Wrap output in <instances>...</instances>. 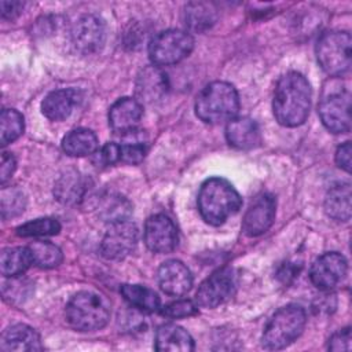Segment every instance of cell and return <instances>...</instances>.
I'll return each mask as SVG.
<instances>
[{"mask_svg": "<svg viewBox=\"0 0 352 352\" xmlns=\"http://www.w3.org/2000/svg\"><path fill=\"white\" fill-rule=\"evenodd\" d=\"M143 238L146 246L154 253H170L179 242L176 226L165 214H154L146 220Z\"/></svg>", "mask_w": 352, "mask_h": 352, "instance_id": "13", "label": "cell"}, {"mask_svg": "<svg viewBox=\"0 0 352 352\" xmlns=\"http://www.w3.org/2000/svg\"><path fill=\"white\" fill-rule=\"evenodd\" d=\"M236 289V276L228 267L220 268L209 275L195 293L197 305L202 308H216L230 300Z\"/></svg>", "mask_w": 352, "mask_h": 352, "instance_id": "9", "label": "cell"}, {"mask_svg": "<svg viewBox=\"0 0 352 352\" xmlns=\"http://www.w3.org/2000/svg\"><path fill=\"white\" fill-rule=\"evenodd\" d=\"M143 116L142 103L133 98H121L109 110V125L120 135L135 132Z\"/></svg>", "mask_w": 352, "mask_h": 352, "instance_id": "16", "label": "cell"}, {"mask_svg": "<svg viewBox=\"0 0 352 352\" xmlns=\"http://www.w3.org/2000/svg\"><path fill=\"white\" fill-rule=\"evenodd\" d=\"M15 168H16V162H15L14 155L11 153L3 151L1 153V165H0V182L3 186L7 183V180L11 179Z\"/></svg>", "mask_w": 352, "mask_h": 352, "instance_id": "37", "label": "cell"}, {"mask_svg": "<svg viewBox=\"0 0 352 352\" xmlns=\"http://www.w3.org/2000/svg\"><path fill=\"white\" fill-rule=\"evenodd\" d=\"M194 48L190 33L168 29L155 34L148 44V56L154 66H169L186 59Z\"/></svg>", "mask_w": 352, "mask_h": 352, "instance_id": "7", "label": "cell"}, {"mask_svg": "<svg viewBox=\"0 0 352 352\" xmlns=\"http://www.w3.org/2000/svg\"><path fill=\"white\" fill-rule=\"evenodd\" d=\"M242 206V198L234 186L223 177L206 179L198 192V210L210 226H221Z\"/></svg>", "mask_w": 352, "mask_h": 352, "instance_id": "2", "label": "cell"}, {"mask_svg": "<svg viewBox=\"0 0 352 352\" xmlns=\"http://www.w3.org/2000/svg\"><path fill=\"white\" fill-rule=\"evenodd\" d=\"M276 199L271 194L258 195L246 210L242 220V231L248 236H258L270 230L275 220Z\"/></svg>", "mask_w": 352, "mask_h": 352, "instance_id": "14", "label": "cell"}, {"mask_svg": "<svg viewBox=\"0 0 352 352\" xmlns=\"http://www.w3.org/2000/svg\"><path fill=\"white\" fill-rule=\"evenodd\" d=\"M98 160L102 165H113L116 162H120V144L106 143L98 151Z\"/></svg>", "mask_w": 352, "mask_h": 352, "instance_id": "36", "label": "cell"}, {"mask_svg": "<svg viewBox=\"0 0 352 352\" xmlns=\"http://www.w3.org/2000/svg\"><path fill=\"white\" fill-rule=\"evenodd\" d=\"M72 43L74 48L84 54H95L102 50L106 40V26L104 22L92 14L80 16L70 32Z\"/></svg>", "mask_w": 352, "mask_h": 352, "instance_id": "11", "label": "cell"}, {"mask_svg": "<svg viewBox=\"0 0 352 352\" xmlns=\"http://www.w3.org/2000/svg\"><path fill=\"white\" fill-rule=\"evenodd\" d=\"M1 16L4 19H14L18 16L23 8V3L21 1H1Z\"/></svg>", "mask_w": 352, "mask_h": 352, "instance_id": "39", "label": "cell"}, {"mask_svg": "<svg viewBox=\"0 0 352 352\" xmlns=\"http://www.w3.org/2000/svg\"><path fill=\"white\" fill-rule=\"evenodd\" d=\"M0 349L4 352H32L41 351L43 345L38 333L33 327L18 323L3 331Z\"/></svg>", "mask_w": 352, "mask_h": 352, "instance_id": "18", "label": "cell"}, {"mask_svg": "<svg viewBox=\"0 0 352 352\" xmlns=\"http://www.w3.org/2000/svg\"><path fill=\"white\" fill-rule=\"evenodd\" d=\"M98 136L87 128L73 129L62 140V148L70 157H85L94 154L98 151Z\"/></svg>", "mask_w": 352, "mask_h": 352, "instance_id": "25", "label": "cell"}, {"mask_svg": "<svg viewBox=\"0 0 352 352\" xmlns=\"http://www.w3.org/2000/svg\"><path fill=\"white\" fill-rule=\"evenodd\" d=\"M324 212L337 221L351 219V184L348 182L334 184L326 194Z\"/></svg>", "mask_w": 352, "mask_h": 352, "instance_id": "24", "label": "cell"}, {"mask_svg": "<svg viewBox=\"0 0 352 352\" xmlns=\"http://www.w3.org/2000/svg\"><path fill=\"white\" fill-rule=\"evenodd\" d=\"M351 154H352V147L351 142L342 143L337 151H336V164L344 169L345 172L351 170Z\"/></svg>", "mask_w": 352, "mask_h": 352, "instance_id": "38", "label": "cell"}, {"mask_svg": "<svg viewBox=\"0 0 352 352\" xmlns=\"http://www.w3.org/2000/svg\"><path fill=\"white\" fill-rule=\"evenodd\" d=\"M307 323L304 308L289 304L279 308L264 327L261 344L265 349L278 351L290 345L300 337Z\"/></svg>", "mask_w": 352, "mask_h": 352, "instance_id": "5", "label": "cell"}, {"mask_svg": "<svg viewBox=\"0 0 352 352\" xmlns=\"http://www.w3.org/2000/svg\"><path fill=\"white\" fill-rule=\"evenodd\" d=\"M87 179L77 170H66L55 182L54 195L65 205H74L80 202L87 192Z\"/></svg>", "mask_w": 352, "mask_h": 352, "instance_id": "23", "label": "cell"}, {"mask_svg": "<svg viewBox=\"0 0 352 352\" xmlns=\"http://www.w3.org/2000/svg\"><path fill=\"white\" fill-rule=\"evenodd\" d=\"M311 85L301 73L283 74L276 82L272 99L275 120L287 128L304 124L311 110Z\"/></svg>", "mask_w": 352, "mask_h": 352, "instance_id": "1", "label": "cell"}, {"mask_svg": "<svg viewBox=\"0 0 352 352\" xmlns=\"http://www.w3.org/2000/svg\"><path fill=\"white\" fill-rule=\"evenodd\" d=\"M138 243V228L128 220L110 224L100 242V253L107 260H122Z\"/></svg>", "mask_w": 352, "mask_h": 352, "instance_id": "10", "label": "cell"}, {"mask_svg": "<svg viewBox=\"0 0 352 352\" xmlns=\"http://www.w3.org/2000/svg\"><path fill=\"white\" fill-rule=\"evenodd\" d=\"M33 263V256L29 246L6 248L0 254V271L6 278L22 275Z\"/></svg>", "mask_w": 352, "mask_h": 352, "instance_id": "26", "label": "cell"}, {"mask_svg": "<svg viewBox=\"0 0 352 352\" xmlns=\"http://www.w3.org/2000/svg\"><path fill=\"white\" fill-rule=\"evenodd\" d=\"M239 95L226 81H213L202 88L195 99V114L206 124H221L236 117Z\"/></svg>", "mask_w": 352, "mask_h": 352, "instance_id": "3", "label": "cell"}, {"mask_svg": "<svg viewBox=\"0 0 352 352\" xmlns=\"http://www.w3.org/2000/svg\"><path fill=\"white\" fill-rule=\"evenodd\" d=\"M60 231V224L56 219L41 217L30 220L19 227H16V235L22 238H38L56 235Z\"/></svg>", "mask_w": 352, "mask_h": 352, "instance_id": "31", "label": "cell"}, {"mask_svg": "<svg viewBox=\"0 0 352 352\" xmlns=\"http://www.w3.org/2000/svg\"><path fill=\"white\" fill-rule=\"evenodd\" d=\"M92 209L102 221L110 224L128 220L132 214V204L129 199L116 191H100L94 195Z\"/></svg>", "mask_w": 352, "mask_h": 352, "instance_id": "15", "label": "cell"}, {"mask_svg": "<svg viewBox=\"0 0 352 352\" xmlns=\"http://www.w3.org/2000/svg\"><path fill=\"white\" fill-rule=\"evenodd\" d=\"M164 316L168 318H187L192 316L198 312V305H195L190 300H179L175 302H170L160 309Z\"/></svg>", "mask_w": 352, "mask_h": 352, "instance_id": "34", "label": "cell"}, {"mask_svg": "<svg viewBox=\"0 0 352 352\" xmlns=\"http://www.w3.org/2000/svg\"><path fill=\"white\" fill-rule=\"evenodd\" d=\"M1 217H15L23 212L26 198L23 192L16 187H3L1 190Z\"/></svg>", "mask_w": 352, "mask_h": 352, "instance_id": "32", "label": "cell"}, {"mask_svg": "<svg viewBox=\"0 0 352 352\" xmlns=\"http://www.w3.org/2000/svg\"><path fill=\"white\" fill-rule=\"evenodd\" d=\"M168 89V78L158 66L144 67L136 78V95L138 100L153 103L160 100Z\"/></svg>", "mask_w": 352, "mask_h": 352, "instance_id": "21", "label": "cell"}, {"mask_svg": "<svg viewBox=\"0 0 352 352\" xmlns=\"http://www.w3.org/2000/svg\"><path fill=\"white\" fill-rule=\"evenodd\" d=\"M25 129L23 116L15 109H4L0 114V144L4 147L16 140Z\"/></svg>", "mask_w": 352, "mask_h": 352, "instance_id": "29", "label": "cell"}, {"mask_svg": "<svg viewBox=\"0 0 352 352\" xmlns=\"http://www.w3.org/2000/svg\"><path fill=\"white\" fill-rule=\"evenodd\" d=\"M226 138L228 143L239 150L254 148L261 142L257 124L249 117H235L227 122Z\"/></svg>", "mask_w": 352, "mask_h": 352, "instance_id": "20", "label": "cell"}, {"mask_svg": "<svg viewBox=\"0 0 352 352\" xmlns=\"http://www.w3.org/2000/svg\"><path fill=\"white\" fill-rule=\"evenodd\" d=\"M65 316L74 330L94 331L107 324L110 307L103 296L92 292H78L66 304Z\"/></svg>", "mask_w": 352, "mask_h": 352, "instance_id": "4", "label": "cell"}, {"mask_svg": "<svg viewBox=\"0 0 352 352\" xmlns=\"http://www.w3.org/2000/svg\"><path fill=\"white\" fill-rule=\"evenodd\" d=\"M346 271L348 263L345 257L337 252H327L314 261L309 270V278L319 290L327 292L342 282Z\"/></svg>", "mask_w": 352, "mask_h": 352, "instance_id": "12", "label": "cell"}, {"mask_svg": "<svg viewBox=\"0 0 352 352\" xmlns=\"http://www.w3.org/2000/svg\"><path fill=\"white\" fill-rule=\"evenodd\" d=\"M330 351H351V329L345 327L334 333L329 340Z\"/></svg>", "mask_w": 352, "mask_h": 352, "instance_id": "35", "label": "cell"}, {"mask_svg": "<svg viewBox=\"0 0 352 352\" xmlns=\"http://www.w3.org/2000/svg\"><path fill=\"white\" fill-rule=\"evenodd\" d=\"M81 99L80 91L74 88H63L50 92L41 102L43 114L51 121L66 120Z\"/></svg>", "mask_w": 352, "mask_h": 352, "instance_id": "19", "label": "cell"}, {"mask_svg": "<svg viewBox=\"0 0 352 352\" xmlns=\"http://www.w3.org/2000/svg\"><path fill=\"white\" fill-rule=\"evenodd\" d=\"M120 292L125 301L138 309L144 312H157L161 309V300L158 294L146 286L125 283L120 287Z\"/></svg>", "mask_w": 352, "mask_h": 352, "instance_id": "28", "label": "cell"}, {"mask_svg": "<svg viewBox=\"0 0 352 352\" xmlns=\"http://www.w3.org/2000/svg\"><path fill=\"white\" fill-rule=\"evenodd\" d=\"M158 283L164 293L169 296H183L192 286L190 270L179 260H168L158 268Z\"/></svg>", "mask_w": 352, "mask_h": 352, "instance_id": "17", "label": "cell"}, {"mask_svg": "<svg viewBox=\"0 0 352 352\" xmlns=\"http://www.w3.org/2000/svg\"><path fill=\"white\" fill-rule=\"evenodd\" d=\"M146 143L139 139H133L120 144V161L125 164H139L146 155Z\"/></svg>", "mask_w": 352, "mask_h": 352, "instance_id": "33", "label": "cell"}, {"mask_svg": "<svg viewBox=\"0 0 352 352\" xmlns=\"http://www.w3.org/2000/svg\"><path fill=\"white\" fill-rule=\"evenodd\" d=\"M217 19V11L212 3L194 1L184 8V23L194 32H205L213 26Z\"/></svg>", "mask_w": 352, "mask_h": 352, "instance_id": "27", "label": "cell"}, {"mask_svg": "<svg viewBox=\"0 0 352 352\" xmlns=\"http://www.w3.org/2000/svg\"><path fill=\"white\" fill-rule=\"evenodd\" d=\"M319 117L327 131L346 133L351 129V94L345 88L327 91L319 103Z\"/></svg>", "mask_w": 352, "mask_h": 352, "instance_id": "8", "label": "cell"}, {"mask_svg": "<svg viewBox=\"0 0 352 352\" xmlns=\"http://www.w3.org/2000/svg\"><path fill=\"white\" fill-rule=\"evenodd\" d=\"M352 38L348 32L330 30L316 43V58L320 67L333 77H341L351 69Z\"/></svg>", "mask_w": 352, "mask_h": 352, "instance_id": "6", "label": "cell"}, {"mask_svg": "<svg viewBox=\"0 0 352 352\" xmlns=\"http://www.w3.org/2000/svg\"><path fill=\"white\" fill-rule=\"evenodd\" d=\"M154 346L160 352H190L195 348L190 333L173 323L162 324L157 330Z\"/></svg>", "mask_w": 352, "mask_h": 352, "instance_id": "22", "label": "cell"}, {"mask_svg": "<svg viewBox=\"0 0 352 352\" xmlns=\"http://www.w3.org/2000/svg\"><path fill=\"white\" fill-rule=\"evenodd\" d=\"M33 263L40 268H54L62 263V250L48 241H34L29 245Z\"/></svg>", "mask_w": 352, "mask_h": 352, "instance_id": "30", "label": "cell"}]
</instances>
